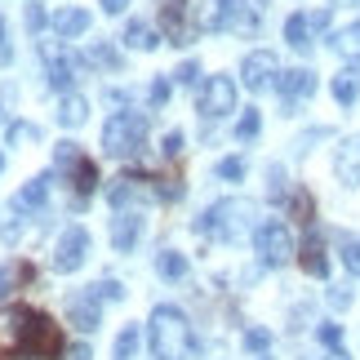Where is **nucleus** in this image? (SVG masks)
I'll return each mask as SVG.
<instances>
[{"mask_svg": "<svg viewBox=\"0 0 360 360\" xmlns=\"http://www.w3.org/2000/svg\"><path fill=\"white\" fill-rule=\"evenodd\" d=\"M0 338H9L18 347V356L27 360H53L63 352V338L53 329V321L36 307H13L0 316Z\"/></svg>", "mask_w": 360, "mask_h": 360, "instance_id": "nucleus-1", "label": "nucleus"}, {"mask_svg": "<svg viewBox=\"0 0 360 360\" xmlns=\"http://www.w3.org/2000/svg\"><path fill=\"white\" fill-rule=\"evenodd\" d=\"M151 347L160 360H187L191 352V325L178 307H156L151 311Z\"/></svg>", "mask_w": 360, "mask_h": 360, "instance_id": "nucleus-2", "label": "nucleus"}, {"mask_svg": "<svg viewBox=\"0 0 360 360\" xmlns=\"http://www.w3.org/2000/svg\"><path fill=\"white\" fill-rule=\"evenodd\" d=\"M249 218H254V205H249V200H218L214 210H205L196 231H200V236H210V240L236 245L249 231Z\"/></svg>", "mask_w": 360, "mask_h": 360, "instance_id": "nucleus-3", "label": "nucleus"}, {"mask_svg": "<svg viewBox=\"0 0 360 360\" xmlns=\"http://www.w3.org/2000/svg\"><path fill=\"white\" fill-rule=\"evenodd\" d=\"M147 143V116L138 112H116L103 129V151L107 156H138Z\"/></svg>", "mask_w": 360, "mask_h": 360, "instance_id": "nucleus-4", "label": "nucleus"}, {"mask_svg": "<svg viewBox=\"0 0 360 360\" xmlns=\"http://www.w3.org/2000/svg\"><path fill=\"white\" fill-rule=\"evenodd\" d=\"M254 249H258V258L267 262V267H285V262L298 254L294 236H289V227L281 223V218H267V223L254 227Z\"/></svg>", "mask_w": 360, "mask_h": 360, "instance_id": "nucleus-5", "label": "nucleus"}, {"mask_svg": "<svg viewBox=\"0 0 360 360\" xmlns=\"http://www.w3.org/2000/svg\"><path fill=\"white\" fill-rule=\"evenodd\" d=\"M236 112V80L231 76H210L200 89V116L205 120H218V116H231Z\"/></svg>", "mask_w": 360, "mask_h": 360, "instance_id": "nucleus-6", "label": "nucleus"}, {"mask_svg": "<svg viewBox=\"0 0 360 360\" xmlns=\"http://www.w3.org/2000/svg\"><path fill=\"white\" fill-rule=\"evenodd\" d=\"M107 196H112V205L124 214L129 205H151V200H160V187H151V178H143V174H120Z\"/></svg>", "mask_w": 360, "mask_h": 360, "instance_id": "nucleus-7", "label": "nucleus"}, {"mask_svg": "<svg viewBox=\"0 0 360 360\" xmlns=\"http://www.w3.org/2000/svg\"><path fill=\"white\" fill-rule=\"evenodd\" d=\"M240 80H245V89H267L281 80V63H276V53L271 49H254V53H245V63H240Z\"/></svg>", "mask_w": 360, "mask_h": 360, "instance_id": "nucleus-8", "label": "nucleus"}, {"mask_svg": "<svg viewBox=\"0 0 360 360\" xmlns=\"http://www.w3.org/2000/svg\"><path fill=\"white\" fill-rule=\"evenodd\" d=\"M85 258H89V231L85 227H67L63 240L53 245V271L67 276V271H76Z\"/></svg>", "mask_w": 360, "mask_h": 360, "instance_id": "nucleus-9", "label": "nucleus"}, {"mask_svg": "<svg viewBox=\"0 0 360 360\" xmlns=\"http://www.w3.org/2000/svg\"><path fill=\"white\" fill-rule=\"evenodd\" d=\"M67 321H72L80 334H94L103 321V298L94 294V289H80V294L67 298Z\"/></svg>", "mask_w": 360, "mask_h": 360, "instance_id": "nucleus-10", "label": "nucleus"}, {"mask_svg": "<svg viewBox=\"0 0 360 360\" xmlns=\"http://www.w3.org/2000/svg\"><path fill=\"white\" fill-rule=\"evenodd\" d=\"M40 53H45V72H49V85L58 89V94H72V80H76V63L67 58V53L58 45H40Z\"/></svg>", "mask_w": 360, "mask_h": 360, "instance_id": "nucleus-11", "label": "nucleus"}, {"mask_svg": "<svg viewBox=\"0 0 360 360\" xmlns=\"http://www.w3.org/2000/svg\"><path fill=\"white\" fill-rule=\"evenodd\" d=\"M276 89L285 94V103H289V107H298V103H307L311 94H316V72H311V67H294V72H281Z\"/></svg>", "mask_w": 360, "mask_h": 360, "instance_id": "nucleus-12", "label": "nucleus"}, {"mask_svg": "<svg viewBox=\"0 0 360 360\" xmlns=\"http://www.w3.org/2000/svg\"><path fill=\"white\" fill-rule=\"evenodd\" d=\"M227 32L236 36L258 32V0H227Z\"/></svg>", "mask_w": 360, "mask_h": 360, "instance_id": "nucleus-13", "label": "nucleus"}, {"mask_svg": "<svg viewBox=\"0 0 360 360\" xmlns=\"http://www.w3.org/2000/svg\"><path fill=\"white\" fill-rule=\"evenodd\" d=\"M334 169H338V178L347 187H360V134H352L347 143L338 147V156H334Z\"/></svg>", "mask_w": 360, "mask_h": 360, "instance_id": "nucleus-14", "label": "nucleus"}, {"mask_svg": "<svg viewBox=\"0 0 360 360\" xmlns=\"http://www.w3.org/2000/svg\"><path fill=\"white\" fill-rule=\"evenodd\" d=\"M191 22H196V32H227V0H200Z\"/></svg>", "mask_w": 360, "mask_h": 360, "instance_id": "nucleus-15", "label": "nucleus"}, {"mask_svg": "<svg viewBox=\"0 0 360 360\" xmlns=\"http://www.w3.org/2000/svg\"><path fill=\"white\" fill-rule=\"evenodd\" d=\"M298 262H302V271H307V276H316V281H325V276H329V258H325V245H321V236H316V231L302 240Z\"/></svg>", "mask_w": 360, "mask_h": 360, "instance_id": "nucleus-16", "label": "nucleus"}, {"mask_svg": "<svg viewBox=\"0 0 360 360\" xmlns=\"http://www.w3.org/2000/svg\"><path fill=\"white\" fill-rule=\"evenodd\" d=\"M138 231H143V218H138L134 210H124L116 223H112V245L120 249V254H129V249L138 245Z\"/></svg>", "mask_w": 360, "mask_h": 360, "instance_id": "nucleus-17", "label": "nucleus"}, {"mask_svg": "<svg viewBox=\"0 0 360 360\" xmlns=\"http://www.w3.org/2000/svg\"><path fill=\"white\" fill-rule=\"evenodd\" d=\"M45 196H49V174H40V178H32V183L13 196V210H18V214H36L40 205H45Z\"/></svg>", "mask_w": 360, "mask_h": 360, "instance_id": "nucleus-18", "label": "nucleus"}, {"mask_svg": "<svg viewBox=\"0 0 360 360\" xmlns=\"http://www.w3.org/2000/svg\"><path fill=\"white\" fill-rule=\"evenodd\" d=\"M89 120V103L80 98V94H63V103H58V124L63 129H76V124H85Z\"/></svg>", "mask_w": 360, "mask_h": 360, "instance_id": "nucleus-19", "label": "nucleus"}, {"mask_svg": "<svg viewBox=\"0 0 360 360\" xmlns=\"http://www.w3.org/2000/svg\"><path fill=\"white\" fill-rule=\"evenodd\" d=\"M311 32H316V27H311V13H289V22H285V40H289L294 49L307 53V49H311Z\"/></svg>", "mask_w": 360, "mask_h": 360, "instance_id": "nucleus-20", "label": "nucleus"}, {"mask_svg": "<svg viewBox=\"0 0 360 360\" xmlns=\"http://www.w3.org/2000/svg\"><path fill=\"white\" fill-rule=\"evenodd\" d=\"M53 32L67 36V40H72V36H85V32H89V13H85V9H63V13H53Z\"/></svg>", "mask_w": 360, "mask_h": 360, "instance_id": "nucleus-21", "label": "nucleus"}, {"mask_svg": "<svg viewBox=\"0 0 360 360\" xmlns=\"http://www.w3.org/2000/svg\"><path fill=\"white\" fill-rule=\"evenodd\" d=\"M124 45H129V49H138V53H147V49H156L160 45V36L156 32H151V27L147 22H124Z\"/></svg>", "mask_w": 360, "mask_h": 360, "instance_id": "nucleus-22", "label": "nucleus"}, {"mask_svg": "<svg viewBox=\"0 0 360 360\" xmlns=\"http://www.w3.org/2000/svg\"><path fill=\"white\" fill-rule=\"evenodd\" d=\"M334 98H338L342 107H352V103L360 98V72H352V67H347V72L334 76Z\"/></svg>", "mask_w": 360, "mask_h": 360, "instance_id": "nucleus-23", "label": "nucleus"}, {"mask_svg": "<svg viewBox=\"0 0 360 360\" xmlns=\"http://www.w3.org/2000/svg\"><path fill=\"white\" fill-rule=\"evenodd\" d=\"M334 49H338V53H342L347 63H360V22L342 27V32L334 36Z\"/></svg>", "mask_w": 360, "mask_h": 360, "instance_id": "nucleus-24", "label": "nucleus"}, {"mask_svg": "<svg viewBox=\"0 0 360 360\" xmlns=\"http://www.w3.org/2000/svg\"><path fill=\"white\" fill-rule=\"evenodd\" d=\"M156 271H160V276H169V281H178V276H187V258H183V254H174V249H165V254L156 258Z\"/></svg>", "mask_w": 360, "mask_h": 360, "instance_id": "nucleus-25", "label": "nucleus"}, {"mask_svg": "<svg viewBox=\"0 0 360 360\" xmlns=\"http://www.w3.org/2000/svg\"><path fill=\"white\" fill-rule=\"evenodd\" d=\"M72 174H76V191H80V196H89V191L98 187V165H94V160H80Z\"/></svg>", "mask_w": 360, "mask_h": 360, "instance_id": "nucleus-26", "label": "nucleus"}, {"mask_svg": "<svg viewBox=\"0 0 360 360\" xmlns=\"http://www.w3.org/2000/svg\"><path fill=\"white\" fill-rule=\"evenodd\" d=\"M138 338H143V334H138V325H124L120 338H116V360H134L138 356Z\"/></svg>", "mask_w": 360, "mask_h": 360, "instance_id": "nucleus-27", "label": "nucleus"}, {"mask_svg": "<svg viewBox=\"0 0 360 360\" xmlns=\"http://www.w3.org/2000/svg\"><path fill=\"white\" fill-rule=\"evenodd\" d=\"M338 254H342V267H347L352 276H360V236H342Z\"/></svg>", "mask_w": 360, "mask_h": 360, "instance_id": "nucleus-28", "label": "nucleus"}, {"mask_svg": "<svg viewBox=\"0 0 360 360\" xmlns=\"http://www.w3.org/2000/svg\"><path fill=\"white\" fill-rule=\"evenodd\" d=\"M85 63H98V67H120V53H116L112 45H107V40H98V45H89Z\"/></svg>", "mask_w": 360, "mask_h": 360, "instance_id": "nucleus-29", "label": "nucleus"}, {"mask_svg": "<svg viewBox=\"0 0 360 360\" xmlns=\"http://www.w3.org/2000/svg\"><path fill=\"white\" fill-rule=\"evenodd\" d=\"M80 160H85V156L76 151V143H58V147H53V169H76Z\"/></svg>", "mask_w": 360, "mask_h": 360, "instance_id": "nucleus-30", "label": "nucleus"}, {"mask_svg": "<svg viewBox=\"0 0 360 360\" xmlns=\"http://www.w3.org/2000/svg\"><path fill=\"white\" fill-rule=\"evenodd\" d=\"M258 124H262V116L254 112V107H249V112H240V120H236V138H240V143H254V138H258Z\"/></svg>", "mask_w": 360, "mask_h": 360, "instance_id": "nucleus-31", "label": "nucleus"}, {"mask_svg": "<svg viewBox=\"0 0 360 360\" xmlns=\"http://www.w3.org/2000/svg\"><path fill=\"white\" fill-rule=\"evenodd\" d=\"M245 347L254 352L258 360H271V338L262 334V329H245Z\"/></svg>", "mask_w": 360, "mask_h": 360, "instance_id": "nucleus-32", "label": "nucleus"}, {"mask_svg": "<svg viewBox=\"0 0 360 360\" xmlns=\"http://www.w3.org/2000/svg\"><path fill=\"white\" fill-rule=\"evenodd\" d=\"M214 174L223 178V183H240V178H245V160H240V156H227V160H218Z\"/></svg>", "mask_w": 360, "mask_h": 360, "instance_id": "nucleus-33", "label": "nucleus"}, {"mask_svg": "<svg viewBox=\"0 0 360 360\" xmlns=\"http://www.w3.org/2000/svg\"><path fill=\"white\" fill-rule=\"evenodd\" d=\"M321 342L329 352H342V325H321Z\"/></svg>", "mask_w": 360, "mask_h": 360, "instance_id": "nucleus-34", "label": "nucleus"}, {"mask_svg": "<svg viewBox=\"0 0 360 360\" xmlns=\"http://www.w3.org/2000/svg\"><path fill=\"white\" fill-rule=\"evenodd\" d=\"M94 289V294H98L103 302H116V298H124V289L116 285V281H98V285H89Z\"/></svg>", "mask_w": 360, "mask_h": 360, "instance_id": "nucleus-35", "label": "nucleus"}, {"mask_svg": "<svg viewBox=\"0 0 360 360\" xmlns=\"http://www.w3.org/2000/svg\"><path fill=\"white\" fill-rule=\"evenodd\" d=\"M160 151H165L169 160H178V156H183V134L169 129V134H165V143H160Z\"/></svg>", "mask_w": 360, "mask_h": 360, "instance_id": "nucleus-36", "label": "nucleus"}, {"mask_svg": "<svg viewBox=\"0 0 360 360\" xmlns=\"http://www.w3.org/2000/svg\"><path fill=\"white\" fill-rule=\"evenodd\" d=\"M147 98H151V107H165V103H169V80H151Z\"/></svg>", "mask_w": 360, "mask_h": 360, "instance_id": "nucleus-37", "label": "nucleus"}, {"mask_svg": "<svg viewBox=\"0 0 360 360\" xmlns=\"http://www.w3.org/2000/svg\"><path fill=\"white\" fill-rule=\"evenodd\" d=\"M32 138H40L36 124H9V143L13 147H18V143H32Z\"/></svg>", "mask_w": 360, "mask_h": 360, "instance_id": "nucleus-38", "label": "nucleus"}, {"mask_svg": "<svg viewBox=\"0 0 360 360\" xmlns=\"http://www.w3.org/2000/svg\"><path fill=\"white\" fill-rule=\"evenodd\" d=\"M311 210H316L311 196H307V191H298V196H294V214L302 218V223H311Z\"/></svg>", "mask_w": 360, "mask_h": 360, "instance_id": "nucleus-39", "label": "nucleus"}, {"mask_svg": "<svg viewBox=\"0 0 360 360\" xmlns=\"http://www.w3.org/2000/svg\"><path fill=\"white\" fill-rule=\"evenodd\" d=\"M196 76H200V63H183V67H178V80H183V85H196Z\"/></svg>", "mask_w": 360, "mask_h": 360, "instance_id": "nucleus-40", "label": "nucleus"}, {"mask_svg": "<svg viewBox=\"0 0 360 360\" xmlns=\"http://www.w3.org/2000/svg\"><path fill=\"white\" fill-rule=\"evenodd\" d=\"M63 360H89V347H85V342H76V347L63 352Z\"/></svg>", "mask_w": 360, "mask_h": 360, "instance_id": "nucleus-41", "label": "nucleus"}, {"mask_svg": "<svg viewBox=\"0 0 360 360\" xmlns=\"http://www.w3.org/2000/svg\"><path fill=\"white\" fill-rule=\"evenodd\" d=\"M329 302H334V307H352V289H334Z\"/></svg>", "mask_w": 360, "mask_h": 360, "instance_id": "nucleus-42", "label": "nucleus"}, {"mask_svg": "<svg viewBox=\"0 0 360 360\" xmlns=\"http://www.w3.org/2000/svg\"><path fill=\"white\" fill-rule=\"evenodd\" d=\"M9 285H13V271H9V267H0V298L9 294Z\"/></svg>", "mask_w": 360, "mask_h": 360, "instance_id": "nucleus-43", "label": "nucleus"}, {"mask_svg": "<svg viewBox=\"0 0 360 360\" xmlns=\"http://www.w3.org/2000/svg\"><path fill=\"white\" fill-rule=\"evenodd\" d=\"M98 5H103L107 13H124V5H129V0H98Z\"/></svg>", "mask_w": 360, "mask_h": 360, "instance_id": "nucleus-44", "label": "nucleus"}, {"mask_svg": "<svg viewBox=\"0 0 360 360\" xmlns=\"http://www.w3.org/2000/svg\"><path fill=\"white\" fill-rule=\"evenodd\" d=\"M329 360H352V356L347 352H329Z\"/></svg>", "mask_w": 360, "mask_h": 360, "instance_id": "nucleus-45", "label": "nucleus"}, {"mask_svg": "<svg viewBox=\"0 0 360 360\" xmlns=\"http://www.w3.org/2000/svg\"><path fill=\"white\" fill-rule=\"evenodd\" d=\"M334 5H360V0H334Z\"/></svg>", "mask_w": 360, "mask_h": 360, "instance_id": "nucleus-46", "label": "nucleus"}, {"mask_svg": "<svg viewBox=\"0 0 360 360\" xmlns=\"http://www.w3.org/2000/svg\"><path fill=\"white\" fill-rule=\"evenodd\" d=\"M0 36H5V22H0Z\"/></svg>", "mask_w": 360, "mask_h": 360, "instance_id": "nucleus-47", "label": "nucleus"}, {"mask_svg": "<svg viewBox=\"0 0 360 360\" xmlns=\"http://www.w3.org/2000/svg\"><path fill=\"white\" fill-rule=\"evenodd\" d=\"M0 165H5V156H0Z\"/></svg>", "mask_w": 360, "mask_h": 360, "instance_id": "nucleus-48", "label": "nucleus"}]
</instances>
